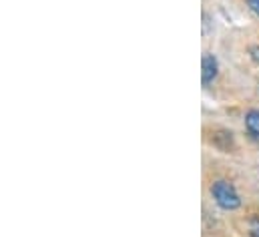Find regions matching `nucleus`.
Instances as JSON below:
<instances>
[{"mask_svg":"<svg viewBox=\"0 0 259 237\" xmlns=\"http://www.w3.org/2000/svg\"><path fill=\"white\" fill-rule=\"evenodd\" d=\"M211 195H213L215 203H217L219 207L227 209V211L237 209V207L241 205V199H239L235 187H233L231 183H227V181H215V183L211 185Z\"/></svg>","mask_w":259,"mask_h":237,"instance_id":"1","label":"nucleus"},{"mask_svg":"<svg viewBox=\"0 0 259 237\" xmlns=\"http://www.w3.org/2000/svg\"><path fill=\"white\" fill-rule=\"evenodd\" d=\"M201 76H203V85H209L213 83V78L217 76V70H219V64H217V59L213 55H205L203 57V64H201Z\"/></svg>","mask_w":259,"mask_h":237,"instance_id":"2","label":"nucleus"},{"mask_svg":"<svg viewBox=\"0 0 259 237\" xmlns=\"http://www.w3.org/2000/svg\"><path fill=\"white\" fill-rule=\"evenodd\" d=\"M245 125H247V131L255 139H259V111H249L245 117Z\"/></svg>","mask_w":259,"mask_h":237,"instance_id":"3","label":"nucleus"},{"mask_svg":"<svg viewBox=\"0 0 259 237\" xmlns=\"http://www.w3.org/2000/svg\"><path fill=\"white\" fill-rule=\"evenodd\" d=\"M247 4L251 6V10L259 16V0H247Z\"/></svg>","mask_w":259,"mask_h":237,"instance_id":"4","label":"nucleus"},{"mask_svg":"<svg viewBox=\"0 0 259 237\" xmlns=\"http://www.w3.org/2000/svg\"><path fill=\"white\" fill-rule=\"evenodd\" d=\"M251 237H259V219L253 223V227H251Z\"/></svg>","mask_w":259,"mask_h":237,"instance_id":"5","label":"nucleus"}]
</instances>
